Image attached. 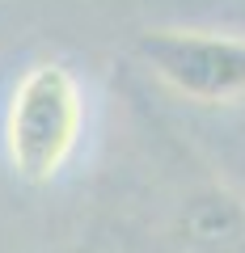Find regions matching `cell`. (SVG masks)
<instances>
[{
    "label": "cell",
    "instance_id": "6da1fadb",
    "mask_svg": "<svg viewBox=\"0 0 245 253\" xmlns=\"http://www.w3.org/2000/svg\"><path fill=\"white\" fill-rule=\"evenodd\" d=\"M85 123L81 84L64 63H34L17 81L4 118L9 165L26 181H51L76 152Z\"/></svg>",
    "mask_w": 245,
    "mask_h": 253
},
{
    "label": "cell",
    "instance_id": "7a4b0ae2",
    "mask_svg": "<svg viewBox=\"0 0 245 253\" xmlns=\"http://www.w3.org/2000/svg\"><path fill=\"white\" fill-rule=\"evenodd\" d=\"M136 55L156 81L203 106L245 97V38L207 30H148L136 38Z\"/></svg>",
    "mask_w": 245,
    "mask_h": 253
}]
</instances>
